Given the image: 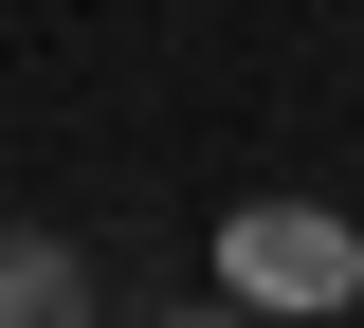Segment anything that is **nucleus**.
Listing matches in <instances>:
<instances>
[{
    "label": "nucleus",
    "mask_w": 364,
    "mask_h": 328,
    "mask_svg": "<svg viewBox=\"0 0 364 328\" xmlns=\"http://www.w3.org/2000/svg\"><path fill=\"white\" fill-rule=\"evenodd\" d=\"M146 328H255V310H237V292H164Z\"/></svg>",
    "instance_id": "3"
},
{
    "label": "nucleus",
    "mask_w": 364,
    "mask_h": 328,
    "mask_svg": "<svg viewBox=\"0 0 364 328\" xmlns=\"http://www.w3.org/2000/svg\"><path fill=\"white\" fill-rule=\"evenodd\" d=\"M219 292H237V310H346L364 255H346L328 201H237V219H219Z\"/></svg>",
    "instance_id": "1"
},
{
    "label": "nucleus",
    "mask_w": 364,
    "mask_h": 328,
    "mask_svg": "<svg viewBox=\"0 0 364 328\" xmlns=\"http://www.w3.org/2000/svg\"><path fill=\"white\" fill-rule=\"evenodd\" d=\"M91 310H109V292H91L73 237H37V219L0 237V328H91Z\"/></svg>",
    "instance_id": "2"
}]
</instances>
